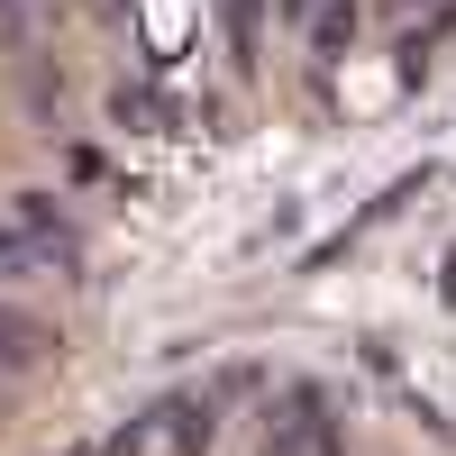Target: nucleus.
Here are the masks:
<instances>
[{
	"mask_svg": "<svg viewBox=\"0 0 456 456\" xmlns=\"http://www.w3.org/2000/svg\"><path fill=\"white\" fill-rule=\"evenodd\" d=\"M156 411H165V429L183 438V456H201L210 429H219V402H210V393H174V402H156Z\"/></svg>",
	"mask_w": 456,
	"mask_h": 456,
	"instance_id": "nucleus-4",
	"label": "nucleus"
},
{
	"mask_svg": "<svg viewBox=\"0 0 456 456\" xmlns=\"http://www.w3.org/2000/svg\"><path fill=\"white\" fill-rule=\"evenodd\" d=\"M55 356V329L37 320V311H10L0 301V374H28V365H46Z\"/></svg>",
	"mask_w": 456,
	"mask_h": 456,
	"instance_id": "nucleus-3",
	"label": "nucleus"
},
{
	"mask_svg": "<svg viewBox=\"0 0 456 456\" xmlns=\"http://www.w3.org/2000/svg\"><path fill=\"white\" fill-rule=\"evenodd\" d=\"M64 256H73V219H64L55 201H37V192L0 201V274H28V265H64Z\"/></svg>",
	"mask_w": 456,
	"mask_h": 456,
	"instance_id": "nucleus-1",
	"label": "nucleus"
},
{
	"mask_svg": "<svg viewBox=\"0 0 456 456\" xmlns=\"http://www.w3.org/2000/svg\"><path fill=\"white\" fill-rule=\"evenodd\" d=\"M265 456H347V429L329 420L320 384H292V402L274 411V429H265Z\"/></svg>",
	"mask_w": 456,
	"mask_h": 456,
	"instance_id": "nucleus-2",
	"label": "nucleus"
},
{
	"mask_svg": "<svg viewBox=\"0 0 456 456\" xmlns=\"http://www.w3.org/2000/svg\"><path fill=\"white\" fill-rule=\"evenodd\" d=\"M28 28H37V0H0V55L28 46Z\"/></svg>",
	"mask_w": 456,
	"mask_h": 456,
	"instance_id": "nucleus-5",
	"label": "nucleus"
},
{
	"mask_svg": "<svg viewBox=\"0 0 456 456\" xmlns=\"http://www.w3.org/2000/svg\"><path fill=\"white\" fill-rule=\"evenodd\" d=\"M356 37V10H320V46H347Z\"/></svg>",
	"mask_w": 456,
	"mask_h": 456,
	"instance_id": "nucleus-6",
	"label": "nucleus"
}]
</instances>
